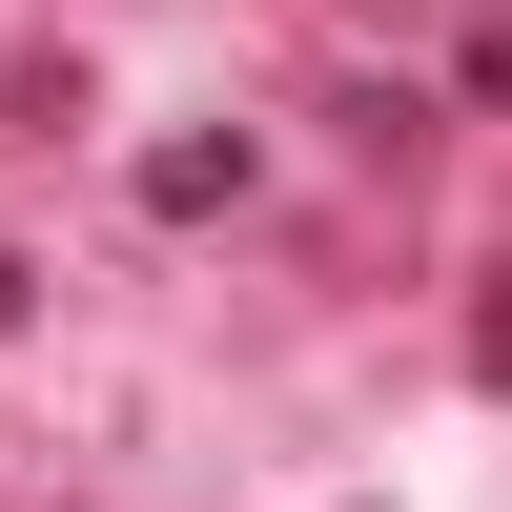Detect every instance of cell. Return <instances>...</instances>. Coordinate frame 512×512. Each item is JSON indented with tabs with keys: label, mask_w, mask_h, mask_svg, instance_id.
Instances as JSON below:
<instances>
[{
	"label": "cell",
	"mask_w": 512,
	"mask_h": 512,
	"mask_svg": "<svg viewBox=\"0 0 512 512\" xmlns=\"http://www.w3.org/2000/svg\"><path fill=\"white\" fill-rule=\"evenodd\" d=\"M0 308H21V267H0Z\"/></svg>",
	"instance_id": "cell-3"
},
{
	"label": "cell",
	"mask_w": 512,
	"mask_h": 512,
	"mask_svg": "<svg viewBox=\"0 0 512 512\" xmlns=\"http://www.w3.org/2000/svg\"><path fill=\"white\" fill-rule=\"evenodd\" d=\"M472 369H492V390H512V287H492V308H472Z\"/></svg>",
	"instance_id": "cell-2"
},
{
	"label": "cell",
	"mask_w": 512,
	"mask_h": 512,
	"mask_svg": "<svg viewBox=\"0 0 512 512\" xmlns=\"http://www.w3.org/2000/svg\"><path fill=\"white\" fill-rule=\"evenodd\" d=\"M472 103H512V21H472Z\"/></svg>",
	"instance_id": "cell-1"
}]
</instances>
